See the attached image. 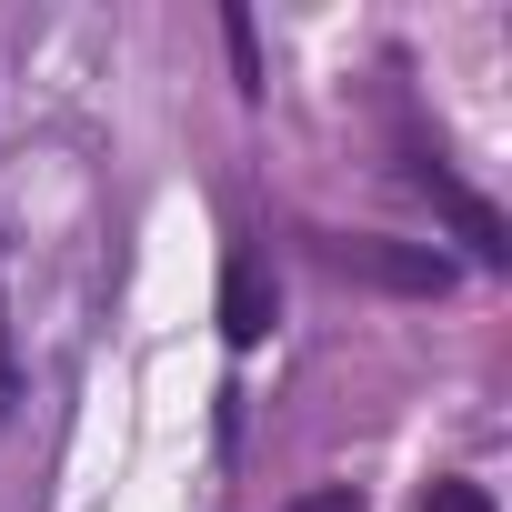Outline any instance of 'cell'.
Masks as SVG:
<instances>
[{
  "label": "cell",
  "instance_id": "5b68a950",
  "mask_svg": "<svg viewBox=\"0 0 512 512\" xmlns=\"http://www.w3.org/2000/svg\"><path fill=\"white\" fill-rule=\"evenodd\" d=\"M422 512H492V492H482V482H432Z\"/></svg>",
  "mask_w": 512,
  "mask_h": 512
},
{
  "label": "cell",
  "instance_id": "3957f363",
  "mask_svg": "<svg viewBox=\"0 0 512 512\" xmlns=\"http://www.w3.org/2000/svg\"><path fill=\"white\" fill-rule=\"evenodd\" d=\"M412 181H422V191H432V201L452 211V231L472 241V262H492V272L512 262V231H502V211H492V201H472V191H462V181H452L442 161H412Z\"/></svg>",
  "mask_w": 512,
  "mask_h": 512
},
{
  "label": "cell",
  "instance_id": "8992f818",
  "mask_svg": "<svg viewBox=\"0 0 512 512\" xmlns=\"http://www.w3.org/2000/svg\"><path fill=\"white\" fill-rule=\"evenodd\" d=\"M282 512H362V502H352V482H332V492H312V502H282Z\"/></svg>",
  "mask_w": 512,
  "mask_h": 512
},
{
  "label": "cell",
  "instance_id": "52a82bcc",
  "mask_svg": "<svg viewBox=\"0 0 512 512\" xmlns=\"http://www.w3.org/2000/svg\"><path fill=\"white\" fill-rule=\"evenodd\" d=\"M11 392H21V382H11V362H0V422H11Z\"/></svg>",
  "mask_w": 512,
  "mask_h": 512
},
{
  "label": "cell",
  "instance_id": "7a4b0ae2",
  "mask_svg": "<svg viewBox=\"0 0 512 512\" xmlns=\"http://www.w3.org/2000/svg\"><path fill=\"white\" fill-rule=\"evenodd\" d=\"M282 322V282H272V262H262V251H231V262H221V342L231 352H251V342H262Z\"/></svg>",
  "mask_w": 512,
  "mask_h": 512
},
{
  "label": "cell",
  "instance_id": "277c9868",
  "mask_svg": "<svg viewBox=\"0 0 512 512\" xmlns=\"http://www.w3.org/2000/svg\"><path fill=\"white\" fill-rule=\"evenodd\" d=\"M221 41H231V81H241V91H262V41H251V21H241V11L221 21Z\"/></svg>",
  "mask_w": 512,
  "mask_h": 512
},
{
  "label": "cell",
  "instance_id": "6da1fadb",
  "mask_svg": "<svg viewBox=\"0 0 512 512\" xmlns=\"http://www.w3.org/2000/svg\"><path fill=\"white\" fill-rule=\"evenodd\" d=\"M322 262L352 272V282H382V292H442L452 282V262L422 241H322Z\"/></svg>",
  "mask_w": 512,
  "mask_h": 512
}]
</instances>
